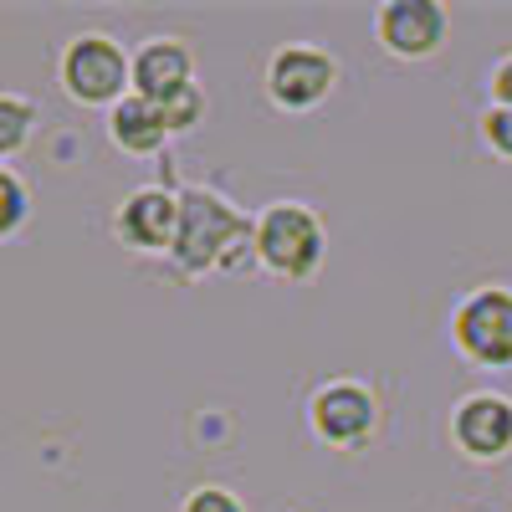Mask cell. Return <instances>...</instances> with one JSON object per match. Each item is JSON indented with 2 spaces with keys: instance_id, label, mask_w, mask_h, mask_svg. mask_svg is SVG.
<instances>
[{
  "instance_id": "obj_1",
  "label": "cell",
  "mask_w": 512,
  "mask_h": 512,
  "mask_svg": "<svg viewBox=\"0 0 512 512\" xmlns=\"http://www.w3.org/2000/svg\"><path fill=\"white\" fill-rule=\"evenodd\" d=\"M256 272L277 282H313L328 262V221L313 200H267L251 216Z\"/></svg>"
},
{
  "instance_id": "obj_2",
  "label": "cell",
  "mask_w": 512,
  "mask_h": 512,
  "mask_svg": "<svg viewBox=\"0 0 512 512\" xmlns=\"http://www.w3.org/2000/svg\"><path fill=\"white\" fill-rule=\"evenodd\" d=\"M175 195H180V231H175L169 267L185 282H200L221 267V256H226L231 236L241 231L246 210L236 200H226L216 185H175Z\"/></svg>"
},
{
  "instance_id": "obj_15",
  "label": "cell",
  "mask_w": 512,
  "mask_h": 512,
  "mask_svg": "<svg viewBox=\"0 0 512 512\" xmlns=\"http://www.w3.org/2000/svg\"><path fill=\"white\" fill-rule=\"evenodd\" d=\"M180 512H251V507H246V497H241L236 487H226V482H200V487L185 492Z\"/></svg>"
},
{
  "instance_id": "obj_5",
  "label": "cell",
  "mask_w": 512,
  "mask_h": 512,
  "mask_svg": "<svg viewBox=\"0 0 512 512\" xmlns=\"http://www.w3.org/2000/svg\"><path fill=\"white\" fill-rule=\"evenodd\" d=\"M451 349L461 364L507 374L512 369V287L482 282L451 308Z\"/></svg>"
},
{
  "instance_id": "obj_14",
  "label": "cell",
  "mask_w": 512,
  "mask_h": 512,
  "mask_svg": "<svg viewBox=\"0 0 512 512\" xmlns=\"http://www.w3.org/2000/svg\"><path fill=\"white\" fill-rule=\"evenodd\" d=\"M205 113H210V98H205L200 82H190L185 93H175L169 103H159V118H164V128H169V139L195 134V128L205 123Z\"/></svg>"
},
{
  "instance_id": "obj_10",
  "label": "cell",
  "mask_w": 512,
  "mask_h": 512,
  "mask_svg": "<svg viewBox=\"0 0 512 512\" xmlns=\"http://www.w3.org/2000/svg\"><path fill=\"white\" fill-rule=\"evenodd\" d=\"M195 82V47L185 36H144L134 52H128V93L149 98L154 108L169 103L175 93H185Z\"/></svg>"
},
{
  "instance_id": "obj_3",
  "label": "cell",
  "mask_w": 512,
  "mask_h": 512,
  "mask_svg": "<svg viewBox=\"0 0 512 512\" xmlns=\"http://www.w3.org/2000/svg\"><path fill=\"white\" fill-rule=\"evenodd\" d=\"M303 415H308L313 441H323L328 451H369L384 431V400L359 374H338V379L313 384Z\"/></svg>"
},
{
  "instance_id": "obj_16",
  "label": "cell",
  "mask_w": 512,
  "mask_h": 512,
  "mask_svg": "<svg viewBox=\"0 0 512 512\" xmlns=\"http://www.w3.org/2000/svg\"><path fill=\"white\" fill-rule=\"evenodd\" d=\"M477 134H482V144H487V154H497L502 164H512V108H482V118H477Z\"/></svg>"
},
{
  "instance_id": "obj_9",
  "label": "cell",
  "mask_w": 512,
  "mask_h": 512,
  "mask_svg": "<svg viewBox=\"0 0 512 512\" xmlns=\"http://www.w3.org/2000/svg\"><path fill=\"white\" fill-rule=\"evenodd\" d=\"M374 41L395 62H431L451 41V11L441 0H379Z\"/></svg>"
},
{
  "instance_id": "obj_12",
  "label": "cell",
  "mask_w": 512,
  "mask_h": 512,
  "mask_svg": "<svg viewBox=\"0 0 512 512\" xmlns=\"http://www.w3.org/2000/svg\"><path fill=\"white\" fill-rule=\"evenodd\" d=\"M41 128V103L26 93H0V164H11L16 154L31 149Z\"/></svg>"
},
{
  "instance_id": "obj_6",
  "label": "cell",
  "mask_w": 512,
  "mask_h": 512,
  "mask_svg": "<svg viewBox=\"0 0 512 512\" xmlns=\"http://www.w3.org/2000/svg\"><path fill=\"white\" fill-rule=\"evenodd\" d=\"M338 88V57L323 41H282L262 67V93L282 113H313Z\"/></svg>"
},
{
  "instance_id": "obj_13",
  "label": "cell",
  "mask_w": 512,
  "mask_h": 512,
  "mask_svg": "<svg viewBox=\"0 0 512 512\" xmlns=\"http://www.w3.org/2000/svg\"><path fill=\"white\" fill-rule=\"evenodd\" d=\"M26 221H31V185H26L21 169L0 164V241L21 236Z\"/></svg>"
},
{
  "instance_id": "obj_4",
  "label": "cell",
  "mask_w": 512,
  "mask_h": 512,
  "mask_svg": "<svg viewBox=\"0 0 512 512\" xmlns=\"http://www.w3.org/2000/svg\"><path fill=\"white\" fill-rule=\"evenodd\" d=\"M57 88L77 108L108 113L118 98H128V47L113 31H77L57 52Z\"/></svg>"
},
{
  "instance_id": "obj_17",
  "label": "cell",
  "mask_w": 512,
  "mask_h": 512,
  "mask_svg": "<svg viewBox=\"0 0 512 512\" xmlns=\"http://www.w3.org/2000/svg\"><path fill=\"white\" fill-rule=\"evenodd\" d=\"M487 98L492 108H512V52H502L487 72Z\"/></svg>"
},
{
  "instance_id": "obj_11",
  "label": "cell",
  "mask_w": 512,
  "mask_h": 512,
  "mask_svg": "<svg viewBox=\"0 0 512 512\" xmlns=\"http://www.w3.org/2000/svg\"><path fill=\"white\" fill-rule=\"evenodd\" d=\"M108 139H113V149L128 154V159H164L169 128H164V118H159V108H154L149 98L128 93V98H118V103L108 108Z\"/></svg>"
},
{
  "instance_id": "obj_8",
  "label": "cell",
  "mask_w": 512,
  "mask_h": 512,
  "mask_svg": "<svg viewBox=\"0 0 512 512\" xmlns=\"http://www.w3.org/2000/svg\"><path fill=\"white\" fill-rule=\"evenodd\" d=\"M451 451L472 466H497L512 456V395L502 390H466L446 415Z\"/></svg>"
},
{
  "instance_id": "obj_7",
  "label": "cell",
  "mask_w": 512,
  "mask_h": 512,
  "mask_svg": "<svg viewBox=\"0 0 512 512\" xmlns=\"http://www.w3.org/2000/svg\"><path fill=\"white\" fill-rule=\"evenodd\" d=\"M113 241L128 256H154V262H169L175 251V231H180V195L175 185H134L118 205H113Z\"/></svg>"
}]
</instances>
